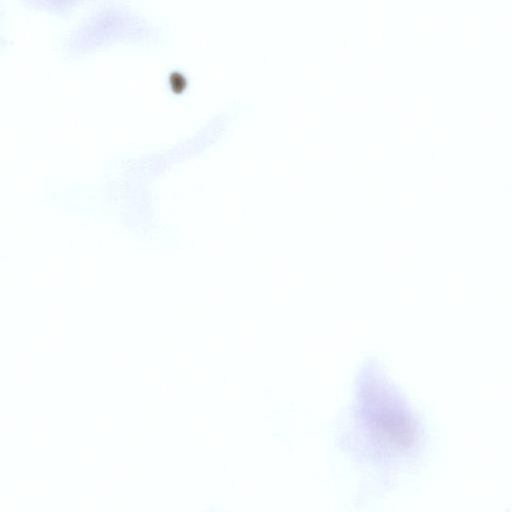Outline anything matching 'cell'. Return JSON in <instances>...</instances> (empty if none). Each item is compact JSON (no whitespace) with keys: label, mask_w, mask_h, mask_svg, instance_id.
Masks as SVG:
<instances>
[{"label":"cell","mask_w":512,"mask_h":512,"mask_svg":"<svg viewBox=\"0 0 512 512\" xmlns=\"http://www.w3.org/2000/svg\"><path fill=\"white\" fill-rule=\"evenodd\" d=\"M355 416L367 450L380 462L411 455L418 447L416 419L375 368H365L360 377Z\"/></svg>","instance_id":"1"}]
</instances>
